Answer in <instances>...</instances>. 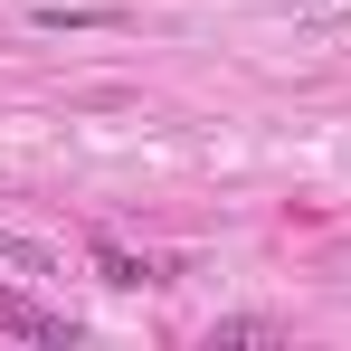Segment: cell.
Segmentation results:
<instances>
[{
	"mask_svg": "<svg viewBox=\"0 0 351 351\" xmlns=\"http://www.w3.org/2000/svg\"><path fill=\"white\" fill-rule=\"evenodd\" d=\"M0 332H10V342L66 351V342H76V313H58V304H38V294H19V285H0Z\"/></svg>",
	"mask_w": 351,
	"mask_h": 351,
	"instance_id": "1",
	"label": "cell"
},
{
	"mask_svg": "<svg viewBox=\"0 0 351 351\" xmlns=\"http://www.w3.org/2000/svg\"><path fill=\"white\" fill-rule=\"evenodd\" d=\"M0 266H10V276H58V256H48L38 237H10V228H0Z\"/></svg>",
	"mask_w": 351,
	"mask_h": 351,
	"instance_id": "4",
	"label": "cell"
},
{
	"mask_svg": "<svg viewBox=\"0 0 351 351\" xmlns=\"http://www.w3.org/2000/svg\"><path fill=\"white\" fill-rule=\"evenodd\" d=\"M95 276H105V285H152V276H162V266H152V256H133V247H114V237H95Z\"/></svg>",
	"mask_w": 351,
	"mask_h": 351,
	"instance_id": "3",
	"label": "cell"
},
{
	"mask_svg": "<svg viewBox=\"0 0 351 351\" xmlns=\"http://www.w3.org/2000/svg\"><path fill=\"white\" fill-rule=\"evenodd\" d=\"M114 10H38V29H105Z\"/></svg>",
	"mask_w": 351,
	"mask_h": 351,
	"instance_id": "5",
	"label": "cell"
},
{
	"mask_svg": "<svg viewBox=\"0 0 351 351\" xmlns=\"http://www.w3.org/2000/svg\"><path fill=\"white\" fill-rule=\"evenodd\" d=\"M285 342V323H266V313H228V323H209V351H266Z\"/></svg>",
	"mask_w": 351,
	"mask_h": 351,
	"instance_id": "2",
	"label": "cell"
}]
</instances>
